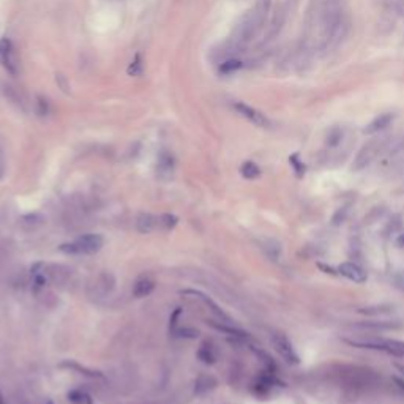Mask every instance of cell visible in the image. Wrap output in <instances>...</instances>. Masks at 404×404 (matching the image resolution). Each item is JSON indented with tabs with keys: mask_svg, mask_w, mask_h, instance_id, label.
I'll return each mask as SVG.
<instances>
[{
	"mask_svg": "<svg viewBox=\"0 0 404 404\" xmlns=\"http://www.w3.org/2000/svg\"><path fill=\"white\" fill-rule=\"evenodd\" d=\"M344 343L349 346L358 347V349H370V351H380L390 354L395 357H404V341L398 339H378V338H346Z\"/></svg>",
	"mask_w": 404,
	"mask_h": 404,
	"instance_id": "obj_1",
	"label": "cell"
},
{
	"mask_svg": "<svg viewBox=\"0 0 404 404\" xmlns=\"http://www.w3.org/2000/svg\"><path fill=\"white\" fill-rule=\"evenodd\" d=\"M103 243L104 240L98 234H84L73 242L63 243L60 246V251L65 254H71V256H89V254H95L100 251Z\"/></svg>",
	"mask_w": 404,
	"mask_h": 404,
	"instance_id": "obj_2",
	"label": "cell"
},
{
	"mask_svg": "<svg viewBox=\"0 0 404 404\" xmlns=\"http://www.w3.org/2000/svg\"><path fill=\"white\" fill-rule=\"evenodd\" d=\"M268 8H270V0H259L256 8L251 11L250 18L246 19V23L242 29V38L243 40H251V37L256 35V32L259 30V27L264 24L265 16L268 13Z\"/></svg>",
	"mask_w": 404,
	"mask_h": 404,
	"instance_id": "obj_3",
	"label": "cell"
},
{
	"mask_svg": "<svg viewBox=\"0 0 404 404\" xmlns=\"http://www.w3.org/2000/svg\"><path fill=\"white\" fill-rule=\"evenodd\" d=\"M18 59L10 38H0V67L11 76L18 74Z\"/></svg>",
	"mask_w": 404,
	"mask_h": 404,
	"instance_id": "obj_4",
	"label": "cell"
},
{
	"mask_svg": "<svg viewBox=\"0 0 404 404\" xmlns=\"http://www.w3.org/2000/svg\"><path fill=\"white\" fill-rule=\"evenodd\" d=\"M272 343H273L275 351L280 354L281 358L285 360L286 363H289V365H299L300 363L299 354L295 352L292 343H290L285 335H278V333H276V335L272 336Z\"/></svg>",
	"mask_w": 404,
	"mask_h": 404,
	"instance_id": "obj_5",
	"label": "cell"
},
{
	"mask_svg": "<svg viewBox=\"0 0 404 404\" xmlns=\"http://www.w3.org/2000/svg\"><path fill=\"white\" fill-rule=\"evenodd\" d=\"M232 108L237 111V114H240L243 119H246L248 122H251L253 125L261 126V128H270V120H268L262 112H259L258 109L251 108L242 101H236L232 104Z\"/></svg>",
	"mask_w": 404,
	"mask_h": 404,
	"instance_id": "obj_6",
	"label": "cell"
},
{
	"mask_svg": "<svg viewBox=\"0 0 404 404\" xmlns=\"http://www.w3.org/2000/svg\"><path fill=\"white\" fill-rule=\"evenodd\" d=\"M338 273L343 275L344 278H347L352 283H358V285L365 283L368 278V275L363 268H361L358 264H354V262H343V264H339Z\"/></svg>",
	"mask_w": 404,
	"mask_h": 404,
	"instance_id": "obj_7",
	"label": "cell"
},
{
	"mask_svg": "<svg viewBox=\"0 0 404 404\" xmlns=\"http://www.w3.org/2000/svg\"><path fill=\"white\" fill-rule=\"evenodd\" d=\"M378 150H379V141H373V143L366 144L363 148H361V152L358 153L357 161H356V167L361 169L366 165H370V161L376 157Z\"/></svg>",
	"mask_w": 404,
	"mask_h": 404,
	"instance_id": "obj_8",
	"label": "cell"
},
{
	"mask_svg": "<svg viewBox=\"0 0 404 404\" xmlns=\"http://www.w3.org/2000/svg\"><path fill=\"white\" fill-rule=\"evenodd\" d=\"M155 289V281L148 276H143V278L136 280V283L133 285V295L138 297V299H143L153 292Z\"/></svg>",
	"mask_w": 404,
	"mask_h": 404,
	"instance_id": "obj_9",
	"label": "cell"
},
{
	"mask_svg": "<svg viewBox=\"0 0 404 404\" xmlns=\"http://www.w3.org/2000/svg\"><path fill=\"white\" fill-rule=\"evenodd\" d=\"M136 228L141 234H150L158 229V216L150 214H143L136 219Z\"/></svg>",
	"mask_w": 404,
	"mask_h": 404,
	"instance_id": "obj_10",
	"label": "cell"
},
{
	"mask_svg": "<svg viewBox=\"0 0 404 404\" xmlns=\"http://www.w3.org/2000/svg\"><path fill=\"white\" fill-rule=\"evenodd\" d=\"M392 120H393V116L392 114H382V116H379L378 119H374L373 122L368 125V126H365V133L366 134H374V133H379V131H382V130H385L387 126L392 123Z\"/></svg>",
	"mask_w": 404,
	"mask_h": 404,
	"instance_id": "obj_11",
	"label": "cell"
},
{
	"mask_svg": "<svg viewBox=\"0 0 404 404\" xmlns=\"http://www.w3.org/2000/svg\"><path fill=\"white\" fill-rule=\"evenodd\" d=\"M262 250L267 254L268 258L272 261H280L281 259V254H283V248L280 245V242H276V240H272V238H267L264 243H262Z\"/></svg>",
	"mask_w": 404,
	"mask_h": 404,
	"instance_id": "obj_12",
	"label": "cell"
},
{
	"mask_svg": "<svg viewBox=\"0 0 404 404\" xmlns=\"http://www.w3.org/2000/svg\"><path fill=\"white\" fill-rule=\"evenodd\" d=\"M174 172V160L169 153H161L158 160V174L161 177H171Z\"/></svg>",
	"mask_w": 404,
	"mask_h": 404,
	"instance_id": "obj_13",
	"label": "cell"
},
{
	"mask_svg": "<svg viewBox=\"0 0 404 404\" xmlns=\"http://www.w3.org/2000/svg\"><path fill=\"white\" fill-rule=\"evenodd\" d=\"M240 174H242L248 180H254L261 175V169H259V166L256 165V163L246 161L242 165V167H240Z\"/></svg>",
	"mask_w": 404,
	"mask_h": 404,
	"instance_id": "obj_14",
	"label": "cell"
},
{
	"mask_svg": "<svg viewBox=\"0 0 404 404\" xmlns=\"http://www.w3.org/2000/svg\"><path fill=\"white\" fill-rule=\"evenodd\" d=\"M126 73H128V76H133V77H138L144 73V62H143V57H141V54H138L136 57L131 60Z\"/></svg>",
	"mask_w": 404,
	"mask_h": 404,
	"instance_id": "obj_15",
	"label": "cell"
},
{
	"mask_svg": "<svg viewBox=\"0 0 404 404\" xmlns=\"http://www.w3.org/2000/svg\"><path fill=\"white\" fill-rule=\"evenodd\" d=\"M177 216L171 215V214H165V215H160L158 216V229L161 231H171L175 228V224H177Z\"/></svg>",
	"mask_w": 404,
	"mask_h": 404,
	"instance_id": "obj_16",
	"label": "cell"
},
{
	"mask_svg": "<svg viewBox=\"0 0 404 404\" xmlns=\"http://www.w3.org/2000/svg\"><path fill=\"white\" fill-rule=\"evenodd\" d=\"M243 63L237 60V59H229V60H226L223 62L221 65H219V73L221 74H232V73H236L237 70L242 68Z\"/></svg>",
	"mask_w": 404,
	"mask_h": 404,
	"instance_id": "obj_17",
	"label": "cell"
},
{
	"mask_svg": "<svg viewBox=\"0 0 404 404\" xmlns=\"http://www.w3.org/2000/svg\"><path fill=\"white\" fill-rule=\"evenodd\" d=\"M360 314L366 316H379V314H388L392 313V307H385V305H380V307H366L358 309Z\"/></svg>",
	"mask_w": 404,
	"mask_h": 404,
	"instance_id": "obj_18",
	"label": "cell"
},
{
	"mask_svg": "<svg viewBox=\"0 0 404 404\" xmlns=\"http://www.w3.org/2000/svg\"><path fill=\"white\" fill-rule=\"evenodd\" d=\"M197 356H199V358L204 361V363H214L215 358H216L214 349H212L210 346L207 347V344H204V346L201 347L199 352H197Z\"/></svg>",
	"mask_w": 404,
	"mask_h": 404,
	"instance_id": "obj_19",
	"label": "cell"
},
{
	"mask_svg": "<svg viewBox=\"0 0 404 404\" xmlns=\"http://www.w3.org/2000/svg\"><path fill=\"white\" fill-rule=\"evenodd\" d=\"M392 285L404 292V270H398L392 275Z\"/></svg>",
	"mask_w": 404,
	"mask_h": 404,
	"instance_id": "obj_20",
	"label": "cell"
},
{
	"mask_svg": "<svg viewBox=\"0 0 404 404\" xmlns=\"http://www.w3.org/2000/svg\"><path fill=\"white\" fill-rule=\"evenodd\" d=\"M37 112L40 116H48L49 112V104L48 100L43 96H37Z\"/></svg>",
	"mask_w": 404,
	"mask_h": 404,
	"instance_id": "obj_21",
	"label": "cell"
},
{
	"mask_svg": "<svg viewBox=\"0 0 404 404\" xmlns=\"http://www.w3.org/2000/svg\"><path fill=\"white\" fill-rule=\"evenodd\" d=\"M339 139H341V133H338V131L335 133V131H333V133L330 134V136H329V141H327V143H329L330 145H336V144L339 143Z\"/></svg>",
	"mask_w": 404,
	"mask_h": 404,
	"instance_id": "obj_22",
	"label": "cell"
},
{
	"mask_svg": "<svg viewBox=\"0 0 404 404\" xmlns=\"http://www.w3.org/2000/svg\"><path fill=\"white\" fill-rule=\"evenodd\" d=\"M290 163H292L294 167L297 169V171H299V174L305 172V167H303V166H300V163L297 161V157H292V158H290Z\"/></svg>",
	"mask_w": 404,
	"mask_h": 404,
	"instance_id": "obj_23",
	"label": "cell"
},
{
	"mask_svg": "<svg viewBox=\"0 0 404 404\" xmlns=\"http://www.w3.org/2000/svg\"><path fill=\"white\" fill-rule=\"evenodd\" d=\"M395 243H396V248H401V250H403V248H404V232L400 234V237L396 238Z\"/></svg>",
	"mask_w": 404,
	"mask_h": 404,
	"instance_id": "obj_24",
	"label": "cell"
},
{
	"mask_svg": "<svg viewBox=\"0 0 404 404\" xmlns=\"http://www.w3.org/2000/svg\"><path fill=\"white\" fill-rule=\"evenodd\" d=\"M400 371H401V373L404 374V366H400Z\"/></svg>",
	"mask_w": 404,
	"mask_h": 404,
	"instance_id": "obj_25",
	"label": "cell"
}]
</instances>
